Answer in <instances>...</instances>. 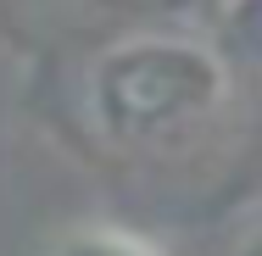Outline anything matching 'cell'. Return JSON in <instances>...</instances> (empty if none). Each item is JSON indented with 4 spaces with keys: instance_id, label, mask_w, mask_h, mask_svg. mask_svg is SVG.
<instances>
[{
    "instance_id": "cell-2",
    "label": "cell",
    "mask_w": 262,
    "mask_h": 256,
    "mask_svg": "<svg viewBox=\"0 0 262 256\" xmlns=\"http://www.w3.org/2000/svg\"><path fill=\"white\" fill-rule=\"evenodd\" d=\"M51 256H162L151 240L128 234V228H112V223H78L56 240Z\"/></svg>"
},
{
    "instance_id": "cell-4",
    "label": "cell",
    "mask_w": 262,
    "mask_h": 256,
    "mask_svg": "<svg viewBox=\"0 0 262 256\" xmlns=\"http://www.w3.org/2000/svg\"><path fill=\"white\" fill-rule=\"evenodd\" d=\"M234 256H257V240H251V228H246V240L234 245Z\"/></svg>"
},
{
    "instance_id": "cell-3",
    "label": "cell",
    "mask_w": 262,
    "mask_h": 256,
    "mask_svg": "<svg viewBox=\"0 0 262 256\" xmlns=\"http://www.w3.org/2000/svg\"><path fill=\"white\" fill-rule=\"evenodd\" d=\"M106 11H123V17H151V22H167V17H184V11H201L212 0H101Z\"/></svg>"
},
{
    "instance_id": "cell-1",
    "label": "cell",
    "mask_w": 262,
    "mask_h": 256,
    "mask_svg": "<svg viewBox=\"0 0 262 256\" xmlns=\"http://www.w3.org/2000/svg\"><path fill=\"white\" fill-rule=\"evenodd\" d=\"M229 106V56L190 34H128L90 61L84 111L112 151H184Z\"/></svg>"
}]
</instances>
